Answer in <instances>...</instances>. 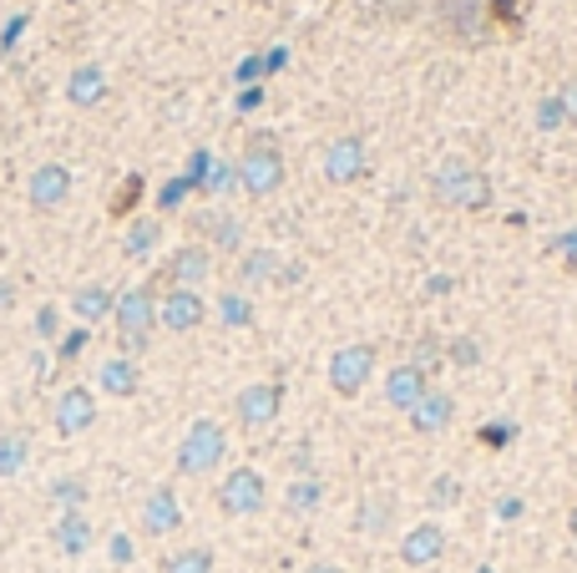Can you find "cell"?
I'll list each match as a JSON object with an SVG mask.
<instances>
[{
    "label": "cell",
    "mask_w": 577,
    "mask_h": 573,
    "mask_svg": "<svg viewBox=\"0 0 577 573\" xmlns=\"http://www.w3.org/2000/svg\"><path fill=\"white\" fill-rule=\"evenodd\" d=\"M112 321H117V346L122 356H143L152 346V330H158V284H132V290L117 294V305H112Z\"/></svg>",
    "instance_id": "obj_1"
},
{
    "label": "cell",
    "mask_w": 577,
    "mask_h": 573,
    "mask_svg": "<svg viewBox=\"0 0 577 573\" xmlns=\"http://www.w3.org/2000/svg\"><path fill=\"white\" fill-rule=\"evenodd\" d=\"M431 188L446 209H461V214H482V209H491V178H486L476 162H461V158L441 162Z\"/></svg>",
    "instance_id": "obj_2"
},
{
    "label": "cell",
    "mask_w": 577,
    "mask_h": 573,
    "mask_svg": "<svg viewBox=\"0 0 577 573\" xmlns=\"http://www.w3.org/2000/svg\"><path fill=\"white\" fill-rule=\"evenodd\" d=\"M234 168H238V188H244L249 199H269V193L284 188V153H279L274 133H253Z\"/></svg>",
    "instance_id": "obj_3"
},
{
    "label": "cell",
    "mask_w": 577,
    "mask_h": 573,
    "mask_svg": "<svg viewBox=\"0 0 577 573\" xmlns=\"http://www.w3.org/2000/svg\"><path fill=\"white\" fill-rule=\"evenodd\" d=\"M224 457H228V431L213 416H197L193 427L183 431V441H178V472L183 478H208V472H218Z\"/></svg>",
    "instance_id": "obj_4"
},
{
    "label": "cell",
    "mask_w": 577,
    "mask_h": 573,
    "mask_svg": "<svg viewBox=\"0 0 577 573\" xmlns=\"http://www.w3.org/2000/svg\"><path fill=\"white\" fill-rule=\"evenodd\" d=\"M375 366H381V350L370 346V340H350V346H340L335 356H329V391L344 396V401H354L370 386Z\"/></svg>",
    "instance_id": "obj_5"
},
{
    "label": "cell",
    "mask_w": 577,
    "mask_h": 573,
    "mask_svg": "<svg viewBox=\"0 0 577 573\" xmlns=\"http://www.w3.org/2000/svg\"><path fill=\"white\" fill-rule=\"evenodd\" d=\"M263 503H269V482H263L259 467H234V472H224V482H218V513H228V518H253V513H263Z\"/></svg>",
    "instance_id": "obj_6"
},
{
    "label": "cell",
    "mask_w": 577,
    "mask_h": 573,
    "mask_svg": "<svg viewBox=\"0 0 577 573\" xmlns=\"http://www.w3.org/2000/svg\"><path fill=\"white\" fill-rule=\"evenodd\" d=\"M208 274H213V249L208 244H183V249L168 254V265L152 274V284H162V290H197Z\"/></svg>",
    "instance_id": "obj_7"
},
{
    "label": "cell",
    "mask_w": 577,
    "mask_h": 573,
    "mask_svg": "<svg viewBox=\"0 0 577 573\" xmlns=\"http://www.w3.org/2000/svg\"><path fill=\"white\" fill-rule=\"evenodd\" d=\"M279 412H284V386H279V381H253V386H244L234 396V416L244 431L274 427Z\"/></svg>",
    "instance_id": "obj_8"
},
{
    "label": "cell",
    "mask_w": 577,
    "mask_h": 573,
    "mask_svg": "<svg viewBox=\"0 0 577 573\" xmlns=\"http://www.w3.org/2000/svg\"><path fill=\"white\" fill-rule=\"evenodd\" d=\"M71 188H77V178H71L66 162H41L26 183V203L36 209V214H56V209L71 199Z\"/></svg>",
    "instance_id": "obj_9"
},
{
    "label": "cell",
    "mask_w": 577,
    "mask_h": 573,
    "mask_svg": "<svg viewBox=\"0 0 577 573\" xmlns=\"http://www.w3.org/2000/svg\"><path fill=\"white\" fill-rule=\"evenodd\" d=\"M208 321V300L197 290H162L158 294V325L172 335H188Z\"/></svg>",
    "instance_id": "obj_10"
},
{
    "label": "cell",
    "mask_w": 577,
    "mask_h": 573,
    "mask_svg": "<svg viewBox=\"0 0 577 573\" xmlns=\"http://www.w3.org/2000/svg\"><path fill=\"white\" fill-rule=\"evenodd\" d=\"M370 173V153H365V137H335V143L325 147V178L329 183H360V178Z\"/></svg>",
    "instance_id": "obj_11"
},
{
    "label": "cell",
    "mask_w": 577,
    "mask_h": 573,
    "mask_svg": "<svg viewBox=\"0 0 577 573\" xmlns=\"http://www.w3.org/2000/svg\"><path fill=\"white\" fill-rule=\"evenodd\" d=\"M52 422H56L61 437H81V431H92L97 427V396L87 386H66L61 396H56Z\"/></svg>",
    "instance_id": "obj_12"
},
{
    "label": "cell",
    "mask_w": 577,
    "mask_h": 573,
    "mask_svg": "<svg viewBox=\"0 0 577 573\" xmlns=\"http://www.w3.org/2000/svg\"><path fill=\"white\" fill-rule=\"evenodd\" d=\"M406 416H410V431H416V437H441V431L456 422V396L441 391V386H431Z\"/></svg>",
    "instance_id": "obj_13"
},
{
    "label": "cell",
    "mask_w": 577,
    "mask_h": 573,
    "mask_svg": "<svg viewBox=\"0 0 577 573\" xmlns=\"http://www.w3.org/2000/svg\"><path fill=\"white\" fill-rule=\"evenodd\" d=\"M441 559H446V528L441 523H420L400 538V563L406 569H435Z\"/></svg>",
    "instance_id": "obj_14"
},
{
    "label": "cell",
    "mask_w": 577,
    "mask_h": 573,
    "mask_svg": "<svg viewBox=\"0 0 577 573\" xmlns=\"http://www.w3.org/2000/svg\"><path fill=\"white\" fill-rule=\"evenodd\" d=\"M183 528V507H178V493L172 487H152L143 497V533L147 538H168Z\"/></svg>",
    "instance_id": "obj_15"
},
{
    "label": "cell",
    "mask_w": 577,
    "mask_h": 573,
    "mask_svg": "<svg viewBox=\"0 0 577 573\" xmlns=\"http://www.w3.org/2000/svg\"><path fill=\"white\" fill-rule=\"evenodd\" d=\"M106 92H112V87H106V71L97 67V61H81V67L66 77V102H71V108H81V112L102 108Z\"/></svg>",
    "instance_id": "obj_16"
},
{
    "label": "cell",
    "mask_w": 577,
    "mask_h": 573,
    "mask_svg": "<svg viewBox=\"0 0 577 573\" xmlns=\"http://www.w3.org/2000/svg\"><path fill=\"white\" fill-rule=\"evenodd\" d=\"M395 493H365L360 497V507H354V528L365 538H385L395 528Z\"/></svg>",
    "instance_id": "obj_17"
},
{
    "label": "cell",
    "mask_w": 577,
    "mask_h": 573,
    "mask_svg": "<svg viewBox=\"0 0 577 573\" xmlns=\"http://www.w3.org/2000/svg\"><path fill=\"white\" fill-rule=\"evenodd\" d=\"M426 391H431V381H426V375H420L410 360H406V366H391V371H385V401H391L395 412H410V406H416Z\"/></svg>",
    "instance_id": "obj_18"
},
{
    "label": "cell",
    "mask_w": 577,
    "mask_h": 573,
    "mask_svg": "<svg viewBox=\"0 0 577 573\" xmlns=\"http://www.w3.org/2000/svg\"><path fill=\"white\" fill-rule=\"evenodd\" d=\"M97 386H102L106 396L127 401V396H137V391H143V371H137V360L112 356V360H102V371H97Z\"/></svg>",
    "instance_id": "obj_19"
},
{
    "label": "cell",
    "mask_w": 577,
    "mask_h": 573,
    "mask_svg": "<svg viewBox=\"0 0 577 573\" xmlns=\"http://www.w3.org/2000/svg\"><path fill=\"white\" fill-rule=\"evenodd\" d=\"M52 538H56V548H61L66 559H81L87 548H92V518L87 513H61L56 518V528H52Z\"/></svg>",
    "instance_id": "obj_20"
},
{
    "label": "cell",
    "mask_w": 577,
    "mask_h": 573,
    "mask_svg": "<svg viewBox=\"0 0 577 573\" xmlns=\"http://www.w3.org/2000/svg\"><path fill=\"white\" fill-rule=\"evenodd\" d=\"M188 224H193V234H208V244L224 254H234L244 244V224L234 214H193Z\"/></svg>",
    "instance_id": "obj_21"
},
{
    "label": "cell",
    "mask_w": 577,
    "mask_h": 573,
    "mask_svg": "<svg viewBox=\"0 0 577 573\" xmlns=\"http://www.w3.org/2000/svg\"><path fill=\"white\" fill-rule=\"evenodd\" d=\"M112 305H117V294L106 290V284H81L77 294H71V315H77L81 325H97L112 315Z\"/></svg>",
    "instance_id": "obj_22"
},
{
    "label": "cell",
    "mask_w": 577,
    "mask_h": 573,
    "mask_svg": "<svg viewBox=\"0 0 577 573\" xmlns=\"http://www.w3.org/2000/svg\"><path fill=\"white\" fill-rule=\"evenodd\" d=\"M279 269H284V259H279V249H249L244 259H238V284H279Z\"/></svg>",
    "instance_id": "obj_23"
},
{
    "label": "cell",
    "mask_w": 577,
    "mask_h": 573,
    "mask_svg": "<svg viewBox=\"0 0 577 573\" xmlns=\"http://www.w3.org/2000/svg\"><path fill=\"white\" fill-rule=\"evenodd\" d=\"M158 244H162V218L143 214V218H132L127 239H122V254H127V259H147Z\"/></svg>",
    "instance_id": "obj_24"
},
{
    "label": "cell",
    "mask_w": 577,
    "mask_h": 573,
    "mask_svg": "<svg viewBox=\"0 0 577 573\" xmlns=\"http://www.w3.org/2000/svg\"><path fill=\"white\" fill-rule=\"evenodd\" d=\"M213 548L208 543H188L178 548V553H168V559L158 563V573H213Z\"/></svg>",
    "instance_id": "obj_25"
},
{
    "label": "cell",
    "mask_w": 577,
    "mask_h": 573,
    "mask_svg": "<svg viewBox=\"0 0 577 573\" xmlns=\"http://www.w3.org/2000/svg\"><path fill=\"white\" fill-rule=\"evenodd\" d=\"M325 503V482L319 478H294L284 493V507L288 513H315V507Z\"/></svg>",
    "instance_id": "obj_26"
},
{
    "label": "cell",
    "mask_w": 577,
    "mask_h": 573,
    "mask_svg": "<svg viewBox=\"0 0 577 573\" xmlns=\"http://www.w3.org/2000/svg\"><path fill=\"white\" fill-rule=\"evenodd\" d=\"M410 366H416V371L431 381V375L446 366V346H441V335H420L416 346H410Z\"/></svg>",
    "instance_id": "obj_27"
},
{
    "label": "cell",
    "mask_w": 577,
    "mask_h": 573,
    "mask_svg": "<svg viewBox=\"0 0 577 573\" xmlns=\"http://www.w3.org/2000/svg\"><path fill=\"white\" fill-rule=\"evenodd\" d=\"M26 457H31L26 431H5V437H0V478H15V472L26 467Z\"/></svg>",
    "instance_id": "obj_28"
},
{
    "label": "cell",
    "mask_w": 577,
    "mask_h": 573,
    "mask_svg": "<svg viewBox=\"0 0 577 573\" xmlns=\"http://www.w3.org/2000/svg\"><path fill=\"white\" fill-rule=\"evenodd\" d=\"M52 497L61 503V513H81V503H87V482H81V478H56Z\"/></svg>",
    "instance_id": "obj_29"
},
{
    "label": "cell",
    "mask_w": 577,
    "mask_h": 573,
    "mask_svg": "<svg viewBox=\"0 0 577 573\" xmlns=\"http://www.w3.org/2000/svg\"><path fill=\"white\" fill-rule=\"evenodd\" d=\"M218 315H224V325H253V305L238 290H228L224 300H218Z\"/></svg>",
    "instance_id": "obj_30"
},
{
    "label": "cell",
    "mask_w": 577,
    "mask_h": 573,
    "mask_svg": "<svg viewBox=\"0 0 577 573\" xmlns=\"http://www.w3.org/2000/svg\"><path fill=\"white\" fill-rule=\"evenodd\" d=\"M431 507H456L461 503V478H451V472H441V478L431 482Z\"/></svg>",
    "instance_id": "obj_31"
},
{
    "label": "cell",
    "mask_w": 577,
    "mask_h": 573,
    "mask_svg": "<svg viewBox=\"0 0 577 573\" xmlns=\"http://www.w3.org/2000/svg\"><path fill=\"white\" fill-rule=\"evenodd\" d=\"M203 188H208V193H228V188H238V168H234V162H218V168H208Z\"/></svg>",
    "instance_id": "obj_32"
},
{
    "label": "cell",
    "mask_w": 577,
    "mask_h": 573,
    "mask_svg": "<svg viewBox=\"0 0 577 573\" xmlns=\"http://www.w3.org/2000/svg\"><path fill=\"white\" fill-rule=\"evenodd\" d=\"M563 102H557V97H542V102H538V127H542V133H552V127H563Z\"/></svg>",
    "instance_id": "obj_33"
},
{
    "label": "cell",
    "mask_w": 577,
    "mask_h": 573,
    "mask_svg": "<svg viewBox=\"0 0 577 573\" xmlns=\"http://www.w3.org/2000/svg\"><path fill=\"white\" fill-rule=\"evenodd\" d=\"M446 360L451 366H476V360H482V346H476V340H451Z\"/></svg>",
    "instance_id": "obj_34"
},
{
    "label": "cell",
    "mask_w": 577,
    "mask_h": 573,
    "mask_svg": "<svg viewBox=\"0 0 577 573\" xmlns=\"http://www.w3.org/2000/svg\"><path fill=\"white\" fill-rule=\"evenodd\" d=\"M552 97L563 102V117L577 127V77H567V81H563V87H557V92H552Z\"/></svg>",
    "instance_id": "obj_35"
},
{
    "label": "cell",
    "mask_w": 577,
    "mask_h": 573,
    "mask_svg": "<svg viewBox=\"0 0 577 573\" xmlns=\"http://www.w3.org/2000/svg\"><path fill=\"white\" fill-rule=\"evenodd\" d=\"M87 340H92V335H87V325H81V330H71V335H66V340H61V350H56V356H61V360H77L81 350H87Z\"/></svg>",
    "instance_id": "obj_36"
},
{
    "label": "cell",
    "mask_w": 577,
    "mask_h": 573,
    "mask_svg": "<svg viewBox=\"0 0 577 573\" xmlns=\"http://www.w3.org/2000/svg\"><path fill=\"white\" fill-rule=\"evenodd\" d=\"M137 193H143V178H127V188H122V199H112V218L127 214L132 203H137Z\"/></svg>",
    "instance_id": "obj_37"
},
{
    "label": "cell",
    "mask_w": 577,
    "mask_h": 573,
    "mask_svg": "<svg viewBox=\"0 0 577 573\" xmlns=\"http://www.w3.org/2000/svg\"><path fill=\"white\" fill-rule=\"evenodd\" d=\"M552 249L563 254V265H567V269H573V274H577V228H573V234H563V239L552 244Z\"/></svg>",
    "instance_id": "obj_38"
},
{
    "label": "cell",
    "mask_w": 577,
    "mask_h": 573,
    "mask_svg": "<svg viewBox=\"0 0 577 573\" xmlns=\"http://www.w3.org/2000/svg\"><path fill=\"white\" fill-rule=\"evenodd\" d=\"M15 300H21L15 280H5V274H0V315H11V310H15Z\"/></svg>",
    "instance_id": "obj_39"
},
{
    "label": "cell",
    "mask_w": 577,
    "mask_h": 573,
    "mask_svg": "<svg viewBox=\"0 0 577 573\" xmlns=\"http://www.w3.org/2000/svg\"><path fill=\"white\" fill-rule=\"evenodd\" d=\"M36 335H41V340H52V335H56V305H46L36 315Z\"/></svg>",
    "instance_id": "obj_40"
},
{
    "label": "cell",
    "mask_w": 577,
    "mask_h": 573,
    "mask_svg": "<svg viewBox=\"0 0 577 573\" xmlns=\"http://www.w3.org/2000/svg\"><path fill=\"white\" fill-rule=\"evenodd\" d=\"M112 559H117V563L132 559V543H127V538H112Z\"/></svg>",
    "instance_id": "obj_41"
},
{
    "label": "cell",
    "mask_w": 577,
    "mask_h": 573,
    "mask_svg": "<svg viewBox=\"0 0 577 573\" xmlns=\"http://www.w3.org/2000/svg\"><path fill=\"white\" fill-rule=\"evenodd\" d=\"M304 573H344V569H340V563H309Z\"/></svg>",
    "instance_id": "obj_42"
},
{
    "label": "cell",
    "mask_w": 577,
    "mask_h": 573,
    "mask_svg": "<svg viewBox=\"0 0 577 573\" xmlns=\"http://www.w3.org/2000/svg\"><path fill=\"white\" fill-rule=\"evenodd\" d=\"M567 533H573V543H577V507L567 513Z\"/></svg>",
    "instance_id": "obj_43"
},
{
    "label": "cell",
    "mask_w": 577,
    "mask_h": 573,
    "mask_svg": "<svg viewBox=\"0 0 577 573\" xmlns=\"http://www.w3.org/2000/svg\"><path fill=\"white\" fill-rule=\"evenodd\" d=\"M476 573H497V569H491V563H482V569H476Z\"/></svg>",
    "instance_id": "obj_44"
},
{
    "label": "cell",
    "mask_w": 577,
    "mask_h": 573,
    "mask_svg": "<svg viewBox=\"0 0 577 573\" xmlns=\"http://www.w3.org/2000/svg\"><path fill=\"white\" fill-rule=\"evenodd\" d=\"M573 416H577V386H573Z\"/></svg>",
    "instance_id": "obj_45"
},
{
    "label": "cell",
    "mask_w": 577,
    "mask_h": 573,
    "mask_svg": "<svg viewBox=\"0 0 577 573\" xmlns=\"http://www.w3.org/2000/svg\"><path fill=\"white\" fill-rule=\"evenodd\" d=\"M0 259H5V244H0Z\"/></svg>",
    "instance_id": "obj_46"
}]
</instances>
